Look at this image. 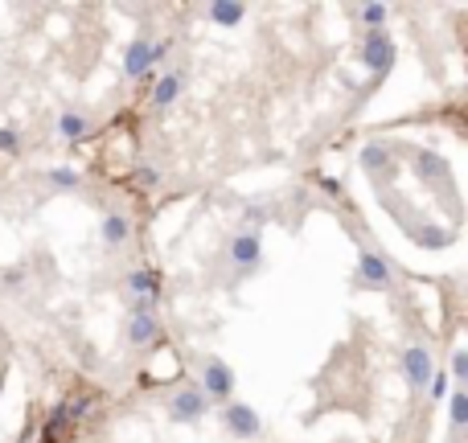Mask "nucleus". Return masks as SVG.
Returning <instances> with one entry per match:
<instances>
[{
	"mask_svg": "<svg viewBox=\"0 0 468 443\" xmlns=\"http://www.w3.org/2000/svg\"><path fill=\"white\" fill-rule=\"evenodd\" d=\"M201 415H206V394L197 386H185V390L173 394V403H169V419L173 423H197Z\"/></svg>",
	"mask_w": 468,
	"mask_h": 443,
	"instance_id": "obj_3",
	"label": "nucleus"
},
{
	"mask_svg": "<svg viewBox=\"0 0 468 443\" xmlns=\"http://www.w3.org/2000/svg\"><path fill=\"white\" fill-rule=\"evenodd\" d=\"M222 419H226V431H230V435H238V440H255V435L263 431L259 415H255L251 407H243V403H230Z\"/></svg>",
	"mask_w": 468,
	"mask_h": 443,
	"instance_id": "obj_6",
	"label": "nucleus"
},
{
	"mask_svg": "<svg viewBox=\"0 0 468 443\" xmlns=\"http://www.w3.org/2000/svg\"><path fill=\"white\" fill-rule=\"evenodd\" d=\"M386 12H391V8H386V4H366V8H362V21H366V25H374V29H378V25H382V21H386Z\"/></svg>",
	"mask_w": 468,
	"mask_h": 443,
	"instance_id": "obj_19",
	"label": "nucleus"
},
{
	"mask_svg": "<svg viewBox=\"0 0 468 443\" xmlns=\"http://www.w3.org/2000/svg\"><path fill=\"white\" fill-rule=\"evenodd\" d=\"M197 390L206 394V403H210V398L226 403V398L234 394V370H230L222 357H210V362L201 366V386H197Z\"/></svg>",
	"mask_w": 468,
	"mask_h": 443,
	"instance_id": "obj_1",
	"label": "nucleus"
},
{
	"mask_svg": "<svg viewBox=\"0 0 468 443\" xmlns=\"http://www.w3.org/2000/svg\"><path fill=\"white\" fill-rule=\"evenodd\" d=\"M86 127H90V123H86V115H78V111H62V115H58V136H62V140H82Z\"/></svg>",
	"mask_w": 468,
	"mask_h": 443,
	"instance_id": "obj_14",
	"label": "nucleus"
},
{
	"mask_svg": "<svg viewBox=\"0 0 468 443\" xmlns=\"http://www.w3.org/2000/svg\"><path fill=\"white\" fill-rule=\"evenodd\" d=\"M127 292H132V300H152L156 304V292H160V279L152 275V271H132L127 275Z\"/></svg>",
	"mask_w": 468,
	"mask_h": 443,
	"instance_id": "obj_10",
	"label": "nucleus"
},
{
	"mask_svg": "<svg viewBox=\"0 0 468 443\" xmlns=\"http://www.w3.org/2000/svg\"><path fill=\"white\" fill-rule=\"evenodd\" d=\"M16 148H21L16 127H0V152H16Z\"/></svg>",
	"mask_w": 468,
	"mask_h": 443,
	"instance_id": "obj_21",
	"label": "nucleus"
},
{
	"mask_svg": "<svg viewBox=\"0 0 468 443\" xmlns=\"http://www.w3.org/2000/svg\"><path fill=\"white\" fill-rule=\"evenodd\" d=\"M448 411H452V431H465V423H468V394L465 390H452Z\"/></svg>",
	"mask_w": 468,
	"mask_h": 443,
	"instance_id": "obj_16",
	"label": "nucleus"
},
{
	"mask_svg": "<svg viewBox=\"0 0 468 443\" xmlns=\"http://www.w3.org/2000/svg\"><path fill=\"white\" fill-rule=\"evenodd\" d=\"M452 378H456V382H468V353L465 349L452 353Z\"/></svg>",
	"mask_w": 468,
	"mask_h": 443,
	"instance_id": "obj_20",
	"label": "nucleus"
},
{
	"mask_svg": "<svg viewBox=\"0 0 468 443\" xmlns=\"http://www.w3.org/2000/svg\"><path fill=\"white\" fill-rule=\"evenodd\" d=\"M362 53H366V66H370L374 74H386V70L395 66V41H391L382 29H370V33H366V49H362Z\"/></svg>",
	"mask_w": 468,
	"mask_h": 443,
	"instance_id": "obj_4",
	"label": "nucleus"
},
{
	"mask_svg": "<svg viewBox=\"0 0 468 443\" xmlns=\"http://www.w3.org/2000/svg\"><path fill=\"white\" fill-rule=\"evenodd\" d=\"M362 168H366V173H374V177H391V152H386L382 144L362 148Z\"/></svg>",
	"mask_w": 468,
	"mask_h": 443,
	"instance_id": "obj_13",
	"label": "nucleus"
},
{
	"mask_svg": "<svg viewBox=\"0 0 468 443\" xmlns=\"http://www.w3.org/2000/svg\"><path fill=\"white\" fill-rule=\"evenodd\" d=\"M136 181H140V185H156V181H160V173H156L152 164H144V168H136Z\"/></svg>",
	"mask_w": 468,
	"mask_h": 443,
	"instance_id": "obj_22",
	"label": "nucleus"
},
{
	"mask_svg": "<svg viewBox=\"0 0 468 443\" xmlns=\"http://www.w3.org/2000/svg\"><path fill=\"white\" fill-rule=\"evenodd\" d=\"M243 12H247L243 4H222V0H218V4H210V21H214V25H222V29L238 25V21H243Z\"/></svg>",
	"mask_w": 468,
	"mask_h": 443,
	"instance_id": "obj_15",
	"label": "nucleus"
},
{
	"mask_svg": "<svg viewBox=\"0 0 468 443\" xmlns=\"http://www.w3.org/2000/svg\"><path fill=\"white\" fill-rule=\"evenodd\" d=\"M428 394H432V403H444V398L452 394V390H448V374H440V370H436V374L428 378Z\"/></svg>",
	"mask_w": 468,
	"mask_h": 443,
	"instance_id": "obj_18",
	"label": "nucleus"
},
{
	"mask_svg": "<svg viewBox=\"0 0 468 443\" xmlns=\"http://www.w3.org/2000/svg\"><path fill=\"white\" fill-rule=\"evenodd\" d=\"M358 271H362V279L370 283V288H391V267L382 263V255H374V251H362L358 255Z\"/></svg>",
	"mask_w": 468,
	"mask_h": 443,
	"instance_id": "obj_8",
	"label": "nucleus"
},
{
	"mask_svg": "<svg viewBox=\"0 0 468 443\" xmlns=\"http://www.w3.org/2000/svg\"><path fill=\"white\" fill-rule=\"evenodd\" d=\"M432 374H436V362H432V353H428L423 345H411V349H403V378H407V386L423 390Z\"/></svg>",
	"mask_w": 468,
	"mask_h": 443,
	"instance_id": "obj_2",
	"label": "nucleus"
},
{
	"mask_svg": "<svg viewBox=\"0 0 468 443\" xmlns=\"http://www.w3.org/2000/svg\"><path fill=\"white\" fill-rule=\"evenodd\" d=\"M230 259H234V267H243V271L259 267V259H263V238H259L255 230H238V234L230 238Z\"/></svg>",
	"mask_w": 468,
	"mask_h": 443,
	"instance_id": "obj_5",
	"label": "nucleus"
},
{
	"mask_svg": "<svg viewBox=\"0 0 468 443\" xmlns=\"http://www.w3.org/2000/svg\"><path fill=\"white\" fill-rule=\"evenodd\" d=\"M45 181L58 185V189H74V185H78V173H74V168H49Z\"/></svg>",
	"mask_w": 468,
	"mask_h": 443,
	"instance_id": "obj_17",
	"label": "nucleus"
},
{
	"mask_svg": "<svg viewBox=\"0 0 468 443\" xmlns=\"http://www.w3.org/2000/svg\"><path fill=\"white\" fill-rule=\"evenodd\" d=\"M0 279H4L8 288H21V283H25V271H21V267H12V271H0Z\"/></svg>",
	"mask_w": 468,
	"mask_h": 443,
	"instance_id": "obj_23",
	"label": "nucleus"
},
{
	"mask_svg": "<svg viewBox=\"0 0 468 443\" xmlns=\"http://www.w3.org/2000/svg\"><path fill=\"white\" fill-rule=\"evenodd\" d=\"M127 238H132L127 214H107V218H103V242H107V246H123Z\"/></svg>",
	"mask_w": 468,
	"mask_h": 443,
	"instance_id": "obj_11",
	"label": "nucleus"
},
{
	"mask_svg": "<svg viewBox=\"0 0 468 443\" xmlns=\"http://www.w3.org/2000/svg\"><path fill=\"white\" fill-rule=\"evenodd\" d=\"M177 94H181V74H164L156 86H152V107H173L177 103Z\"/></svg>",
	"mask_w": 468,
	"mask_h": 443,
	"instance_id": "obj_12",
	"label": "nucleus"
},
{
	"mask_svg": "<svg viewBox=\"0 0 468 443\" xmlns=\"http://www.w3.org/2000/svg\"><path fill=\"white\" fill-rule=\"evenodd\" d=\"M160 337V325H156V316L152 312H132V320H127V341L132 345H152Z\"/></svg>",
	"mask_w": 468,
	"mask_h": 443,
	"instance_id": "obj_9",
	"label": "nucleus"
},
{
	"mask_svg": "<svg viewBox=\"0 0 468 443\" xmlns=\"http://www.w3.org/2000/svg\"><path fill=\"white\" fill-rule=\"evenodd\" d=\"M148 66H152V41L148 37H136L127 45V53H123V74L127 78H140V74H148Z\"/></svg>",
	"mask_w": 468,
	"mask_h": 443,
	"instance_id": "obj_7",
	"label": "nucleus"
}]
</instances>
